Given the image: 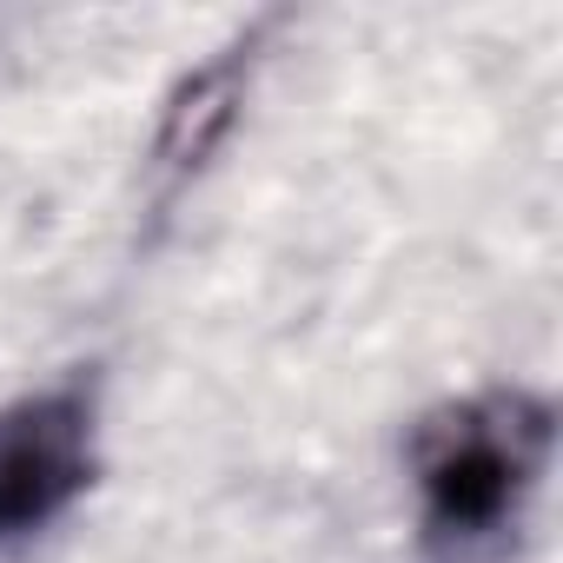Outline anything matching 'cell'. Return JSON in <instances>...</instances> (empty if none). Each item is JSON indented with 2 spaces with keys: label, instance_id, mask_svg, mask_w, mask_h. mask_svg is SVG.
Returning <instances> with one entry per match:
<instances>
[{
  "label": "cell",
  "instance_id": "1",
  "mask_svg": "<svg viewBox=\"0 0 563 563\" xmlns=\"http://www.w3.org/2000/svg\"><path fill=\"white\" fill-rule=\"evenodd\" d=\"M556 438L550 398L523 385H484L418 418L411 431V484H418V530L438 563L490 556L543 484Z\"/></svg>",
  "mask_w": 563,
  "mask_h": 563
},
{
  "label": "cell",
  "instance_id": "2",
  "mask_svg": "<svg viewBox=\"0 0 563 563\" xmlns=\"http://www.w3.org/2000/svg\"><path fill=\"white\" fill-rule=\"evenodd\" d=\"M93 398L80 385L0 405V543L47 530L93 484Z\"/></svg>",
  "mask_w": 563,
  "mask_h": 563
},
{
  "label": "cell",
  "instance_id": "3",
  "mask_svg": "<svg viewBox=\"0 0 563 563\" xmlns=\"http://www.w3.org/2000/svg\"><path fill=\"white\" fill-rule=\"evenodd\" d=\"M278 21H252L245 34H232L212 60H199L173 93H166V113H159V133H153V199L173 206L206 166L212 153L232 140L245 100H252V74L265 60V34Z\"/></svg>",
  "mask_w": 563,
  "mask_h": 563
}]
</instances>
